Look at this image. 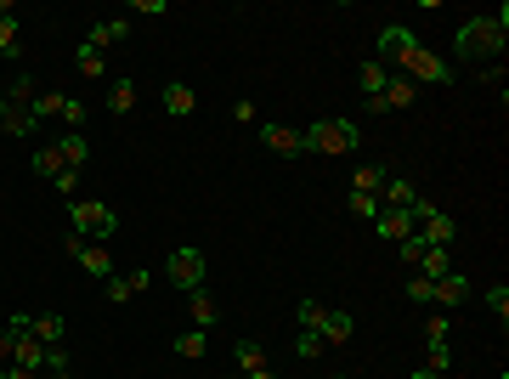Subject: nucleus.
Wrapping results in <instances>:
<instances>
[{"instance_id":"f257e3e1","label":"nucleus","mask_w":509,"mask_h":379,"mask_svg":"<svg viewBox=\"0 0 509 379\" xmlns=\"http://www.w3.org/2000/svg\"><path fill=\"white\" fill-rule=\"evenodd\" d=\"M504 40H509V12H498V18H465L458 35H453V51L465 57V63H475V57H492V63H498Z\"/></svg>"},{"instance_id":"f03ea898","label":"nucleus","mask_w":509,"mask_h":379,"mask_svg":"<svg viewBox=\"0 0 509 379\" xmlns=\"http://www.w3.org/2000/svg\"><path fill=\"white\" fill-rule=\"evenodd\" d=\"M300 136H306V154H357L362 147V130L351 119H317Z\"/></svg>"},{"instance_id":"7ed1b4c3","label":"nucleus","mask_w":509,"mask_h":379,"mask_svg":"<svg viewBox=\"0 0 509 379\" xmlns=\"http://www.w3.org/2000/svg\"><path fill=\"white\" fill-rule=\"evenodd\" d=\"M68 233H80V238H91V244H102V238L119 233V216H114L102 199H68Z\"/></svg>"},{"instance_id":"20e7f679","label":"nucleus","mask_w":509,"mask_h":379,"mask_svg":"<svg viewBox=\"0 0 509 379\" xmlns=\"http://www.w3.org/2000/svg\"><path fill=\"white\" fill-rule=\"evenodd\" d=\"M204 272H210V261H204V249H193V244H176L164 255V278L176 283V289H204Z\"/></svg>"},{"instance_id":"39448f33","label":"nucleus","mask_w":509,"mask_h":379,"mask_svg":"<svg viewBox=\"0 0 509 379\" xmlns=\"http://www.w3.org/2000/svg\"><path fill=\"white\" fill-rule=\"evenodd\" d=\"M408 216H413V233H419L425 244H441V249L453 244V216H447V209H436L430 199H413Z\"/></svg>"},{"instance_id":"423d86ee","label":"nucleus","mask_w":509,"mask_h":379,"mask_svg":"<svg viewBox=\"0 0 509 379\" xmlns=\"http://www.w3.org/2000/svg\"><path fill=\"white\" fill-rule=\"evenodd\" d=\"M402 74L413 85H453V63H441L436 51H425V45H413L402 57Z\"/></svg>"},{"instance_id":"0eeeda50","label":"nucleus","mask_w":509,"mask_h":379,"mask_svg":"<svg viewBox=\"0 0 509 379\" xmlns=\"http://www.w3.org/2000/svg\"><path fill=\"white\" fill-rule=\"evenodd\" d=\"M413 45H419V35H413L408 23H385V28H379V63H385V68H391V63L402 68V57L413 51Z\"/></svg>"},{"instance_id":"6e6552de","label":"nucleus","mask_w":509,"mask_h":379,"mask_svg":"<svg viewBox=\"0 0 509 379\" xmlns=\"http://www.w3.org/2000/svg\"><path fill=\"white\" fill-rule=\"evenodd\" d=\"M260 147H266V154H277V159H300L306 154V136L295 130V125H260Z\"/></svg>"},{"instance_id":"1a4fd4ad","label":"nucleus","mask_w":509,"mask_h":379,"mask_svg":"<svg viewBox=\"0 0 509 379\" xmlns=\"http://www.w3.org/2000/svg\"><path fill=\"white\" fill-rule=\"evenodd\" d=\"M159 102H164V114H170V119H187V114H198V91H193V85H181V80H164Z\"/></svg>"},{"instance_id":"9d476101","label":"nucleus","mask_w":509,"mask_h":379,"mask_svg":"<svg viewBox=\"0 0 509 379\" xmlns=\"http://www.w3.org/2000/svg\"><path fill=\"white\" fill-rule=\"evenodd\" d=\"M142 289H147V272H142V266H136V272H114V278H102V295L114 300V306H125V300H131V295H142Z\"/></svg>"},{"instance_id":"9b49d317","label":"nucleus","mask_w":509,"mask_h":379,"mask_svg":"<svg viewBox=\"0 0 509 379\" xmlns=\"http://www.w3.org/2000/svg\"><path fill=\"white\" fill-rule=\"evenodd\" d=\"M413 199H419V193H413V181H408L402 170L385 176V187H379V209H413Z\"/></svg>"},{"instance_id":"f8f14e48","label":"nucleus","mask_w":509,"mask_h":379,"mask_svg":"<svg viewBox=\"0 0 509 379\" xmlns=\"http://www.w3.org/2000/svg\"><path fill=\"white\" fill-rule=\"evenodd\" d=\"M413 97H419V85H413L408 74H391V85L379 91V114H396V108H413Z\"/></svg>"},{"instance_id":"ddd939ff","label":"nucleus","mask_w":509,"mask_h":379,"mask_svg":"<svg viewBox=\"0 0 509 379\" xmlns=\"http://www.w3.org/2000/svg\"><path fill=\"white\" fill-rule=\"evenodd\" d=\"M0 130L6 136H35V114H28L23 102H12L6 91H0Z\"/></svg>"},{"instance_id":"4468645a","label":"nucleus","mask_w":509,"mask_h":379,"mask_svg":"<svg viewBox=\"0 0 509 379\" xmlns=\"http://www.w3.org/2000/svg\"><path fill=\"white\" fill-rule=\"evenodd\" d=\"M63 312H40V317H28V328H23V335H35L40 345H63Z\"/></svg>"},{"instance_id":"2eb2a0df","label":"nucleus","mask_w":509,"mask_h":379,"mask_svg":"<svg viewBox=\"0 0 509 379\" xmlns=\"http://www.w3.org/2000/svg\"><path fill=\"white\" fill-rule=\"evenodd\" d=\"M187 312H193V323L204 328V335H210L215 323H221V306H215V295H210V289H187Z\"/></svg>"},{"instance_id":"dca6fc26","label":"nucleus","mask_w":509,"mask_h":379,"mask_svg":"<svg viewBox=\"0 0 509 379\" xmlns=\"http://www.w3.org/2000/svg\"><path fill=\"white\" fill-rule=\"evenodd\" d=\"M465 300H470V278H458V272H447V278H436V306H441V312L465 306Z\"/></svg>"},{"instance_id":"f3484780","label":"nucleus","mask_w":509,"mask_h":379,"mask_svg":"<svg viewBox=\"0 0 509 379\" xmlns=\"http://www.w3.org/2000/svg\"><path fill=\"white\" fill-rule=\"evenodd\" d=\"M374 226H379V238H391V244H402V238H413V216H408V209H379V216H374Z\"/></svg>"},{"instance_id":"a211bd4d","label":"nucleus","mask_w":509,"mask_h":379,"mask_svg":"<svg viewBox=\"0 0 509 379\" xmlns=\"http://www.w3.org/2000/svg\"><path fill=\"white\" fill-rule=\"evenodd\" d=\"M57 154H63L68 170H85V164H91V136L85 130H68L63 142H57Z\"/></svg>"},{"instance_id":"6ab92c4d","label":"nucleus","mask_w":509,"mask_h":379,"mask_svg":"<svg viewBox=\"0 0 509 379\" xmlns=\"http://www.w3.org/2000/svg\"><path fill=\"white\" fill-rule=\"evenodd\" d=\"M125 35H131V23H125V18H97V23H91V40H85V45L107 51V45H119Z\"/></svg>"},{"instance_id":"aec40b11","label":"nucleus","mask_w":509,"mask_h":379,"mask_svg":"<svg viewBox=\"0 0 509 379\" xmlns=\"http://www.w3.org/2000/svg\"><path fill=\"white\" fill-rule=\"evenodd\" d=\"M413 272L436 283V278H447V272H453V255H447L441 244H425V255H419V266H413Z\"/></svg>"},{"instance_id":"412c9836","label":"nucleus","mask_w":509,"mask_h":379,"mask_svg":"<svg viewBox=\"0 0 509 379\" xmlns=\"http://www.w3.org/2000/svg\"><path fill=\"white\" fill-rule=\"evenodd\" d=\"M385 176H391V164H357V176H351V193H368V199H379Z\"/></svg>"},{"instance_id":"4be33fe9","label":"nucleus","mask_w":509,"mask_h":379,"mask_svg":"<svg viewBox=\"0 0 509 379\" xmlns=\"http://www.w3.org/2000/svg\"><path fill=\"white\" fill-rule=\"evenodd\" d=\"M74 68H80L85 80H102V74H107V57L97 51V45H85V40H80V45H74Z\"/></svg>"},{"instance_id":"5701e85b","label":"nucleus","mask_w":509,"mask_h":379,"mask_svg":"<svg viewBox=\"0 0 509 379\" xmlns=\"http://www.w3.org/2000/svg\"><path fill=\"white\" fill-rule=\"evenodd\" d=\"M63 91H35V102H28V114H35V125L40 119H63Z\"/></svg>"},{"instance_id":"b1692460","label":"nucleus","mask_w":509,"mask_h":379,"mask_svg":"<svg viewBox=\"0 0 509 379\" xmlns=\"http://www.w3.org/2000/svg\"><path fill=\"white\" fill-rule=\"evenodd\" d=\"M351 335H357V323H351V312H329V317H322V340H329V345H346Z\"/></svg>"},{"instance_id":"393cba45","label":"nucleus","mask_w":509,"mask_h":379,"mask_svg":"<svg viewBox=\"0 0 509 379\" xmlns=\"http://www.w3.org/2000/svg\"><path fill=\"white\" fill-rule=\"evenodd\" d=\"M176 357H187V362H198V357H210V335L204 328H193V335H176V345H170Z\"/></svg>"},{"instance_id":"a878e982","label":"nucleus","mask_w":509,"mask_h":379,"mask_svg":"<svg viewBox=\"0 0 509 379\" xmlns=\"http://www.w3.org/2000/svg\"><path fill=\"white\" fill-rule=\"evenodd\" d=\"M233 362H238V374H255V368H266V351L255 340H233Z\"/></svg>"},{"instance_id":"bb28decb","label":"nucleus","mask_w":509,"mask_h":379,"mask_svg":"<svg viewBox=\"0 0 509 379\" xmlns=\"http://www.w3.org/2000/svg\"><path fill=\"white\" fill-rule=\"evenodd\" d=\"M12 362H18V368H45V345L35 340V335H18V357H12Z\"/></svg>"},{"instance_id":"cd10ccee","label":"nucleus","mask_w":509,"mask_h":379,"mask_svg":"<svg viewBox=\"0 0 509 379\" xmlns=\"http://www.w3.org/2000/svg\"><path fill=\"white\" fill-rule=\"evenodd\" d=\"M136 108V80H114L107 85V114H131Z\"/></svg>"},{"instance_id":"c85d7f7f","label":"nucleus","mask_w":509,"mask_h":379,"mask_svg":"<svg viewBox=\"0 0 509 379\" xmlns=\"http://www.w3.org/2000/svg\"><path fill=\"white\" fill-rule=\"evenodd\" d=\"M28 164H35V176H45V181H57V176L68 170V164H63V154H57V142H52V147H40V154L28 159Z\"/></svg>"},{"instance_id":"c756f323","label":"nucleus","mask_w":509,"mask_h":379,"mask_svg":"<svg viewBox=\"0 0 509 379\" xmlns=\"http://www.w3.org/2000/svg\"><path fill=\"white\" fill-rule=\"evenodd\" d=\"M0 57H12V63L23 57V28H18V18H0Z\"/></svg>"},{"instance_id":"7c9ffc66","label":"nucleus","mask_w":509,"mask_h":379,"mask_svg":"<svg viewBox=\"0 0 509 379\" xmlns=\"http://www.w3.org/2000/svg\"><path fill=\"white\" fill-rule=\"evenodd\" d=\"M385 85H391V68H385V63H362V97L368 102H379V91Z\"/></svg>"},{"instance_id":"2f4dec72","label":"nucleus","mask_w":509,"mask_h":379,"mask_svg":"<svg viewBox=\"0 0 509 379\" xmlns=\"http://www.w3.org/2000/svg\"><path fill=\"white\" fill-rule=\"evenodd\" d=\"M425 368H430V374H447V368H453V345H447V340H430V345H425Z\"/></svg>"},{"instance_id":"473e14b6","label":"nucleus","mask_w":509,"mask_h":379,"mask_svg":"<svg viewBox=\"0 0 509 379\" xmlns=\"http://www.w3.org/2000/svg\"><path fill=\"white\" fill-rule=\"evenodd\" d=\"M322 317H329V306H322V300H300V328L322 335Z\"/></svg>"},{"instance_id":"72a5a7b5","label":"nucleus","mask_w":509,"mask_h":379,"mask_svg":"<svg viewBox=\"0 0 509 379\" xmlns=\"http://www.w3.org/2000/svg\"><path fill=\"white\" fill-rule=\"evenodd\" d=\"M408 300H413V306H430V300H436V283L413 272V278H408Z\"/></svg>"},{"instance_id":"f704fd0d","label":"nucleus","mask_w":509,"mask_h":379,"mask_svg":"<svg viewBox=\"0 0 509 379\" xmlns=\"http://www.w3.org/2000/svg\"><path fill=\"white\" fill-rule=\"evenodd\" d=\"M6 97H12V102H23V108H28V102H35V80H28V74H18V80L6 85Z\"/></svg>"},{"instance_id":"c9c22d12","label":"nucleus","mask_w":509,"mask_h":379,"mask_svg":"<svg viewBox=\"0 0 509 379\" xmlns=\"http://www.w3.org/2000/svg\"><path fill=\"white\" fill-rule=\"evenodd\" d=\"M12 357H18V328H0V368H12Z\"/></svg>"},{"instance_id":"e433bc0d","label":"nucleus","mask_w":509,"mask_h":379,"mask_svg":"<svg viewBox=\"0 0 509 379\" xmlns=\"http://www.w3.org/2000/svg\"><path fill=\"white\" fill-rule=\"evenodd\" d=\"M447 328H453V323H447V312H430L425 317V345L430 340H447Z\"/></svg>"},{"instance_id":"4c0bfd02","label":"nucleus","mask_w":509,"mask_h":379,"mask_svg":"<svg viewBox=\"0 0 509 379\" xmlns=\"http://www.w3.org/2000/svg\"><path fill=\"white\" fill-rule=\"evenodd\" d=\"M487 312L492 317H509V289H504V283H492V289H487Z\"/></svg>"},{"instance_id":"58836bf2","label":"nucleus","mask_w":509,"mask_h":379,"mask_svg":"<svg viewBox=\"0 0 509 379\" xmlns=\"http://www.w3.org/2000/svg\"><path fill=\"white\" fill-rule=\"evenodd\" d=\"M346 204H351V216H368V221L379 216V199H368V193H351Z\"/></svg>"},{"instance_id":"ea45409f","label":"nucleus","mask_w":509,"mask_h":379,"mask_svg":"<svg viewBox=\"0 0 509 379\" xmlns=\"http://www.w3.org/2000/svg\"><path fill=\"white\" fill-rule=\"evenodd\" d=\"M52 187H57V193H63V199H80V170H63V176H57V181H52Z\"/></svg>"},{"instance_id":"a19ab883","label":"nucleus","mask_w":509,"mask_h":379,"mask_svg":"<svg viewBox=\"0 0 509 379\" xmlns=\"http://www.w3.org/2000/svg\"><path fill=\"white\" fill-rule=\"evenodd\" d=\"M419 255H425V238H419V233L402 238V266H419Z\"/></svg>"},{"instance_id":"79ce46f5","label":"nucleus","mask_w":509,"mask_h":379,"mask_svg":"<svg viewBox=\"0 0 509 379\" xmlns=\"http://www.w3.org/2000/svg\"><path fill=\"white\" fill-rule=\"evenodd\" d=\"M317 345H322V340H317V335H312V328H306V335H300V340H295V351H300V357H317Z\"/></svg>"},{"instance_id":"37998d69","label":"nucleus","mask_w":509,"mask_h":379,"mask_svg":"<svg viewBox=\"0 0 509 379\" xmlns=\"http://www.w3.org/2000/svg\"><path fill=\"white\" fill-rule=\"evenodd\" d=\"M0 379H40L35 368H18V362H12V368H0Z\"/></svg>"},{"instance_id":"c03bdc74","label":"nucleus","mask_w":509,"mask_h":379,"mask_svg":"<svg viewBox=\"0 0 509 379\" xmlns=\"http://www.w3.org/2000/svg\"><path fill=\"white\" fill-rule=\"evenodd\" d=\"M243 379H277V374H272V362H266V368H255V374H243Z\"/></svg>"},{"instance_id":"a18cd8bd","label":"nucleus","mask_w":509,"mask_h":379,"mask_svg":"<svg viewBox=\"0 0 509 379\" xmlns=\"http://www.w3.org/2000/svg\"><path fill=\"white\" fill-rule=\"evenodd\" d=\"M413 379H441V374H430V368H419V374H413Z\"/></svg>"},{"instance_id":"49530a36","label":"nucleus","mask_w":509,"mask_h":379,"mask_svg":"<svg viewBox=\"0 0 509 379\" xmlns=\"http://www.w3.org/2000/svg\"><path fill=\"white\" fill-rule=\"evenodd\" d=\"M52 379H74V368H63V374H52Z\"/></svg>"},{"instance_id":"de8ad7c7","label":"nucleus","mask_w":509,"mask_h":379,"mask_svg":"<svg viewBox=\"0 0 509 379\" xmlns=\"http://www.w3.org/2000/svg\"><path fill=\"white\" fill-rule=\"evenodd\" d=\"M221 379H243V374H221Z\"/></svg>"},{"instance_id":"09e8293b","label":"nucleus","mask_w":509,"mask_h":379,"mask_svg":"<svg viewBox=\"0 0 509 379\" xmlns=\"http://www.w3.org/2000/svg\"><path fill=\"white\" fill-rule=\"evenodd\" d=\"M334 379H351V374H334Z\"/></svg>"},{"instance_id":"8fccbe9b","label":"nucleus","mask_w":509,"mask_h":379,"mask_svg":"<svg viewBox=\"0 0 509 379\" xmlns=\"http://www.w3.org/2000/svg\"><path fill=\"white\" fill-rule=\"evenodd\" d=\"M0 63H6V57H0Z\"/></svg>"}]
</instances>
